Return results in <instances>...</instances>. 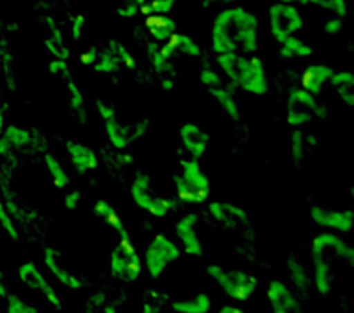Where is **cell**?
Wrapping results in <instances>:
<instances>
[{
	"label": "cell",
	"mask_w": 354,
	"mask_h": 313,
	"mask_svg": "<svg viewBox=\"0 0 354 313\" xmlns=\"http://www.w3.org/2000/svg\"><path fill=\"white\" fill-rule=\"evenodd\" d=\"M260 21L243 6H225L210 26V48L216 54H257Z\"/></svg>",
	"instance_id": "obj_1"
},
{
	"label": "cell",
	"mask_w": 354,
	"mask_h": 313,
	"mask_svg": "<svg viewBox=\"0 0 354 313\" xmlns=\"http://www.w3.org/2000/svg\"><path fill=\"white\" fill-rule=\"evenodd\" d=\"M216 66L232 87L251 96H266L270 79L264 61L257 54H216Z\"/></svg>",
	"instance_id": "obj_2"
},
{
	"label": "cell",
	"mask_w": 354,
	"mask_h": 313,
	"mask_svg": "<svg viewBox=\"0 0 354 313\" xmlns=\"http://www.w3.org/2000/svg\"><path fill=\"white\" fill-rule=\"evenodd\" d=\"M174 190L176 196L185 203L203 205L210 196V181L207 171L198 159L181 160L179 173L174 176Z\"/></svg>",
	"instance_id": "obj_3"
},
{
	"label": "cell",
	"mask_w": 354,
	"mask_h": 313,
	"mask_svg": "<svg viewBox=\"0 0 354 313\" xmlns=\"http://www.w3.org/2000/svg\"><path fill=\"white\" fill-rule=\"evenodd\" d=\"M109 267L111 275L115 276L116 281L126 282V284L138 281V276L142 273V258L131 236H116L115 247L111 249L109 253Z\"/></svg>",
	"instance_id": "obj_4"
},
{
	"label": "cell",
	"mask_w": 354,
	"mask_h": 313,
	"mask_svg": "<svg viewBox=\"0 0 354 313\" xmlns=\"http://www.w3.org/2000/svg\"><path fill=\"white\" fill-rule=\"evenodd\" d=\"M205 271L221 287V292L234 301H248L259 287V281L248 271L225 269L223 265L218 264H209Z\"/></svg>",
	"instance_id": "obj_5"
},
{
	"label": "cell",
	"mask_w": 354,
	"mask_h": 313,
	"mask_svg": "<svg viewBox=\"0 0 354 313\" xmlns=\"http://www.w3.org/2000/svg\"><path fill=\"white\" fill-rule=\"evenodd\" d=\"M129 196L138 209L148 212L153 218H166L170 212L176 210V203L171 199L159 196L153 182H151V177L146 176V173H138L133 179L131 187H129Z\"/></svg>",
	"instance_id": "obj_6"
},
{
	"label": "cell",
	"mask_w": 354,
	"mask_h": 313,
	"mask_svg": "<svg viewBox=\"0 0 354 313\" xmlns=\"http://www.w3.org/2000/svg\"><path fill=\"white\" fill-rule=\"evenodd\" d=\"M315 118H325V107L317 96L310 94L303 87L292 88L286 98V122L288 126L303 127Z\"/></svg>",
	"instance_id": "obj_7"
},
{
	"label": "cell",
	"mask_w": 354,
	"mask_h": 313,
	"mask_svg": "<svg viewBox=\"0 0 354 313\" xmlns=\"http://www.w3.org/2000/svg\"><path fill=\"white\" fill-rule=\"evenodd\" d=\"M304 28V17L299 6L286 2H273L268 8V30L270 35L281 43L286 37L297 35Z\"/></svg>",
	"instance_id": "obj_8"
},
{
	"label": "cell",
	"mask_w": 354,
	"mask_h": 313,
	"mask_svg": "<svg viewBox=\"0 0 354 313\" xmlns=\"http://www.w3.org/2000/svg\"><path fill=\"white\" fill-rule=\"evenodd\" d=\"M181 256L177 243L166 234H155L144 249V265L151 278H159Z\"/></svg>",
	"instance_id": "obj_9"
},
{
	"label": "cell",
	"mask_w": 354,
	"mask_h": 313,
	"mask_svg": "<svg viewBox=\"0 0 354 313\" xmlns=\"http://www.w3.org/2000/svg\"><path fill=\"white\" fill-rule=\"evenodd\" d=\"M310 254L312 260H321L325 264L332 265L334 260H345L348 265L354 262V249L342 238L332 232H321L312 240L310 245Z\"/></svg>",
	"instance_id": "obj_10"
},
{
	"label": "cell",
	"mask_w": 354,
	"mask_h": 313,
	"mask_svg": "<svg viewBox=\"0 0 354 313\" xmlns=\"http://www.w3.org/2000/svg\"><path fill=\"white\" fill-rule=\"evenodd\" d=\"M17 275H19V281H21L28 290L39 293V295H41V297H43L50 306H52V308L59 310L61 312V308H63L61 297L57 295L54 286L46 281V276L41 273V269H39L37 265L33 264V262H24V264L19 265Z\"/></svg>",
	"instance_id": "obj_11"
},
{
	"label": "cell",
	"mask_w": 354,
	"mask_h": 313,
	"mask_svg": "<svg viewBox=\"0 0 354 313\" xmlns=\"http://www.w3.org/2000/svg\"><path fill=\"white\" fill-rule=\"evenodd\" d=\"M199 216L194 214V212H187L183 214L176 223V238L179 245L183 247V251L188 254V256H194V258H199L203 256L205 245L203 240L199 236Z\"/></svg>",
	"instance_id": "obj_12"
},
{
	"label": "cell",
	"mask_w": 354,
	"mask_h": 313,
	"mask_svg": "<svg viewBox=\"0 0 354 313\" xmlns=\"http://www.w3.org/2000/svg\"><path fill=\"white\" fill-rule=\"evenodd\" d=\"M310 220L323 229H330V231L345 234V232L353 231L354 212L351 209L334 210L325 207V205H312L310 207Z\"/></svg>",
	"instance_id": "obj_13"
},
{
	"label": "cell",
	"mask_w": 354,
	"mask_h": 313,
	"mask_svg": "<svg viewBox=\"0 0 354 313\" xmlns=\"http://www.w3.org/2000/svg\"><path fill=\"white\" fill-rule=\"evenodd\" d=\"M43 262L44 265H46V269L50 271V275H54L55 281L59 282L63 287H66V290H71V292H80V290L85 286V281L63 264V256H61L59 251L55 247H52V245L44 247Z\"/></svg>",
	"instance_id": "obj_14"
},
{
	"label": "cell",
	"mask_w": 354,
	"mask_h": 313,
	"mask_svg": "<svg viewBox=\"0 0 354 313\" xmlns=\"http://www.w3.org/2000/svg\"><path fill=\"white\" fill-rule=\"evenodd\" d=\"M179 140L188 157L201 160L210 144V135L196 122H185L179 127Z\"/></svg>",
	"instance_id": "obj_15"
},
{
	"label": "cell",
	"mask_w": 354,
	"mask_h": 313,
	"mask_svg": "<svg viewBox=\"0 0 354 313\" xmlns=\"http://www.w3.org/2000/svg\"><path fill=\"white\" fill-rule=\"evenodd\" d=\"M207 214L225 229H236L249 221L248 210L229 201H210L207 205Z\"/></svg>",
	"instance_id": "obj_16"
},
{
	"label": "cell",
	"mask_w": 354,
	"mask_h": 313,
	"mask_svg": "<svg viewBox=\"0 0 354 313\" xmlns=\"http://www.w3.org/2000/svg\"><path fill=\"white\" fill-rule=\"evenodd\" d=\"M266 297L273 313H297V298L292 287H288L281 278H273L268 284Z\"/></svg>",
	"instance_id": "obj_17"
},
{
	"label": "cell",
	"mask_w": 354,
	"mask_h": 313,
	"mask_svg": "<svg viewBox=\"0 0 354 313\" xmlns=\"http://www.w3.org/2000/svg\"><path fill=\"white\" fill-rule=\"evenodd\" d=\"M65 149L72 168L77 173H88L98 168V153L87 144L80 142V140H66Z\"/></svg>",
	"instance_id": "obj_18"
},
{
	"label": "cell",
	"mask_w": 354,
	"mask_h": 313,
	"mask_svg": "<svg viewBox=\"0 0 354 313\" xmlns=\"http://www.w3.org/2000/svg\"><path fill=\"white\" fill-rule=\"evenodd\" d=\"M332 72H334V68H332L330 65H326V63H312V65H308L303 70L301 87L319 98L321 93H323V88L328 85V79H330Z\"/></svg>",
	"instance_id": "obj_19"
},
{
	"label": "cell",
	"mask_w": 354,
	"mask_h": 313,
	"mask_svg": "<svg viewBox=\"0 0 354 313\" xmlns=\"http://www.w3.org/2000/svg\"><path fill=\"white\" fill-rule=\"evenodd\" d=\"M146 57H148L149 65L153 68V72L159 77H176V68H174V55L170 54V50L166 48L165 44L149 41L146 44Z\"/></svg>",
	"instance_id": "obj_20"
},
{
	"label": "cell",
	"mask_w": 354,
	"mask_h": 313,
	"mask_svg": "<svg viewBox=\"0 0 354 313\" xmlns=\"http://www.w3.org/2000/svg\"><path fill=\"white\" fill-rule=\"evenodd\" d=\"M210 94V98L214 99L216 104L220 105V109L223 111V115L229 118L231 122H238L240 120V105H238L236 94H234V87H232L231 83L223 82L220 87L210 88L207 91Z\"/></svg>",
	"instance_id": "obj_21"
},
{
	"label": "cell",
	"mask_w": 354,
	"mask_h": 313,
	"mask_svg": "<svg viewBox=\"0 0 354 313\" xmlns=\"http://www.w3.org/2000/svg\"><path fill=\"white\" fill-rule=\"evenodd\" d=\"M104 133L107 142L111 144V148L115 149H126L131 146L133 142V133H131V124H124L118 118V115L104 120Z\"/></svg>",
	"instance_id": "obj_22"
},
{
	"label": "cell",
	"mask_w": 354,
	"mask_h": 313,
	"mask_svg": "<svg viewBox=\"0 0 354 313\" xmlns=\"http://www.w3.org/2000/svg\"><path fill=\"white\" fill-rule=\"evenodd\" d=\"M328 85L332 87V91L336 93V96L339 98L347 109H353L354 107V74L347 68H339V70L332 72L330 79H328Z\"/></svg>",
	"instance_id": "obj_23"
},
{
	"label": "cell",
	"mask_w": 354,
	"mask_h": 313,
	"mask_svg": "<svg viewBox=\"0 0 354 313\" xmlns=\"http://www.w3.org/2000/svg\"><path fill=\"white\" fill-rule=\"evenodd\" d=\"M144 26H146V30H148L149 39L160 44L168 43V41L171 39V35H174L176 32H179V30H177V24L171 21L170 17L155 15V13L146 17Z\"/></svg>",
	"instance_id": "obj_24"
},
{
	"label": "cell",
	"mask_w": 354,
	"mask_h": 313,
	"mask_svg": "<svg viewBox=\"0 0 354 313\" xmlns=\"http://www.w3.org/2000/svg\"><path fill=\"white\" fill-rule=\"evenodd\" d=\"M279 48H277V55L279 59L282 61H295V59H306L310 55L314 54V46L304 41L299 35H292V37H286L284 41H281Z\"/></svg>",
	"instance_id": "obj_25"
},
{
	"label": "cell",
	"mask_w": 354,
	"mask_h": 313,
	"mask_svg": "<svg viewBox=\"0 0 354 313\" xmlns=\"http://www.w3.org/2000/svg\"><path fill=\"white\" fill-rule=\"evenodd\" d=\"M94 214L96 218L104 221L105 225L109 227L111 231L115 232L116 236H129V231H127L126 223L122 220V216L116 212V209L109 201H105V199H98L93 207Z\"/></svg>",
	"instance_id": "obj_26"
},
{
	"label": "cell",
	"mask_w": 354,
	"mask_h": 313,
	"mask_svg": "<svg viewBox=\"0 0 354 313\" xmlns=\"http://www.w3.org/2000/svg\"><path fill=\"white\" fill-rule=\"evenodd\" d=\"M165 46L170 50V54L174 57H201V54H203L201 44L190 35L181 32L174 33L170 41L165 43Z\"/></svg>",
	"instance_id": "obj_27"
},
{
	"label": "cell",
	"mask_w": 354,
	"mask_h": 313,
	"mask_svg": "<svg viewBox=\"0 0 354 313\" xmlns=\"http://www.w3.org/2000/svg\"><path fill=\"white\" fill-rule=\"evenodd\" d=\"M210 308H212V301L207 293H196L194 297L171 303V310L177 313H209Z\"/></svg>",
	"instance_id": "obj_28"
},
{
	"label": "cell",
	"mask_w": 354,
	"mask_h": 313,
	"mask_svg": "<svg viewBox=\"0 0 354 313\" xmlns=\"http://www.w3.org/2000/svg\"><path fill=\"white\" fill-rule=\"evenodd\" d=\"M44 168L48 171L50 179L54 182V187L57 190H66L71 184V176L59 160V157H55L54 153H44Z\"/></svg>",
	"instance_id": "obj_29"
},
{
	"label": "cell",
	"mask_w": 354,
	"mask_h": 313,
	"mask_svg": "<svg viewBox=\"0 0 354 313\" xmlns=\"http://www.w3.org/2000/svg\"><path fill=\"white\" fill-rule=\"evenodd\" d=\"M2 140L10 146V149H22L32 142V135L26 127L10 124L2 129Z\"/></svg>",
	"instance_id": "obj_30"
},
{
	"label": "cell",
	"mask_w": 354,
	"mask_h": 313,
	"mask_svg": "<svg viewBox=\"0 0 354 313\" xmlns=\"http://www.w3.org/2000/svg\"><path fill=\"white\" fill-rule=\"evenodd\" d=\"M107 50L115 55V59L118 61V66H120V68H127V70H135V68H137V59L133 57L129 48H127L122 41H118V39H111L109 43H107Z\"/></svg>",
	"instance_id": "obj_31"
},
{
	"label": "cell",
	"mask_w": 354,
	"mask_h": 313,
	"mask_svg": "<svg viewBox=\"0 0 354 313\" xmlns=\"http://www.w3.org/2000/svg\"><path fill=\"white\" fill-rule=\"evenodd\" d=\"M315 140L314 137H310L306 133H303L299 127H295L292 133V155H293V162L297 166H301L304 157H308V149L310 142Z\"/></svg>",
	"instance_id": "obj_32"
},
{
	"label": "cell",
	"mask_w": 354,
	"mask_h": 313,
	"mask_svg": "<svg viewBox=\"0 0 354 313\" xmlns=\"http://www.w3.org/2000/svg\"><path fill=\"white\" fill-rule=\"evenodd\" d=\"M295 6H312L328 11L330 15H347V0H295Z\"/></svg>",
	"instance_id": "obj_33"
},
{
	"label": "cell",
	"mask_w": 354,
	"mask_h": 313,
	"mask_svg": "<svg viewBox=\"0 0 354 313\" xmlns=\"http://www.w3.org/2000/svg\"><path fill=\"white\" fill-rule=\"evenodd\" d=\"M94 68V72H98V74H105V76H111V74H116V72L120 70V66H118V61L115 59V55L111 54L109 50L104 48L96 52V57H94V63L91 65Z\"/></svg>",
	"instance_id": "obj_34"
},
{
	"label": "cell",
	"mask_w": 354,
	"mask_h": 313,
	"mask_svg": "<svg viewBox=\"0 0 354 313\" xmlns=\"http://www.w3.org/2000/svg\"><path fill=\"white\" fill-rule=\"evenodd\" d=\"M288 271H290V276H292L293 284L299 290H306V287L312 284V276H310V271L304 267L299 260H290L288 262Z\"/></svg>",
	"instance_id": "obj_35"
},
{
	"label": "cell",
	"mask_w": 354,
	"mask_h": 313,
	"mask_svg": "<svg viewBox=\"0 0 354 313\" xmlns=\"http://www.w3.org/2000/svg\"><path fill=\"white\" fill-rule=\"evenodd\" d=\"M198 82L201 87L207 88V91H210V88L220 87L221 83L225 82V77L221 76L220 70H218V68H214L212 65H203L201 68H199Z\"/></svg>",
	"instance_id": "obj_36"
},
{
	"label": "cell",
	"mask_w": 354,
	"mask_h": 313,
	"mask_svg": "<svg viewBox=\"0 0 354 313\" xmlns=\"http://www.w3.org/2000/svg\"><path fill=\"white\" fill-rule=\"evenodd\" d=\"M44 46L48 50L50 54H54V57H59V59H68V48H66L65 41L61 37V33L57 30H52V32L46 35L44 39Z\"/></svg>",
	"instance_id": "obj_37"
},
{
	"label": "cell",
	"mask_w": 354,
	"mask_h": 313,
	"mask_svg": "<svg viewBox=\"0 0 354 313\" xmlns=\"http://www.w3.org/2000/svg\"><path fill=\"white\" fill-rule=\"evenodd\" d=\"M6 313H39V308L26 303L17 293H8V297H6Z\"/></svg>",
	"instance_id": "obj_38"
},
{
	"label": "cell",
	"mask_w": 354,
	"mask_h": 313,
	"mask_svg": "<svg viewBox=\"0 0 354 313\" xmlns=\"http://www.w3.org/2000/svg\"><path fill=\"white\" fill-rule=\"evenodd\" d=\"M177 0H146V6H140V13H155V15H168L176 8Z\"/></svg>",
	"instance_id": "obj_39"
},
{
	"label": "cell",
	"mask_w": 354,
	"mask_h": 313,
	"mask_svg": "<svg viewBox=\"0 0 354 313\" xmlns=\"http://www.w3.org/2000/svg\"><path fill=\"white\" fill-rule=\"evenodd\" d=\"M0 229L6 232V236L11 238V240H17L19 234H17L15 223H13V218H11L10 210L4 205L2 198H0Z\"/></svg>",
	"instance_id": "obj_40"
},
{
	"label": "cell",
	"mask_w": 354,
	"mask_h": 313,
	"mask_svg": "<svg viewBox=\"0 0 354 313\" xmlns=\"http://www.w3.org/2000/svg\"><path fill=\"white\" fill-rule=\"evenodd\" d=\"M48 72L52 76L59 77V79H71V66H68V59H59V57H54V59L48 61L46 65Z\"/></svg>",
	"instance_id": "obj_41"
},
{
	"label": "cell",
	"mask_w": 354,
	"mask_h": 313,
	"mask_svg": "<svg viewBox=\"0 0 354 313\" xmlns=\"http://www.w3.org/2000/svg\"><path fill=\"white\" fill-rule=\"evenodd\" d=\"M66 88H68V104L74 111L83 109V105H85V96H83L82 88L77 87V83L74 79H66Z\"/></svg>",
	"instance_id": "obj_42"
},
{
	"label": "cell",
	"mask_w": 354,
	"mask_h": 313,
	"mask_svg": "<svg viewBox=\"0 0 354 313\" xmlns=\"http://www.w3.org/2000/svg\"><path fill=\"white\" fill-rule=\"evenodd\" d=\"M342 30H343V19L337 15L328 17V19L325 21V24H323V32H325V35H328V37L339 35Z\"/></svg>",
	"instance_id": "obj_43"
},
{
	"label": "cell",
	"mask_w": 354,
	"mask_h": 313,
	"mask_svg": "<svg viewBox=\"0 0 354 313\" xmlns=\"http://www.w3.org/2000/svg\"><path fill=\"white\" fill-rule=\"evenodd\" d=\"M94 107H96V113H98L100 120H109V118H113V116H116V109L115 105L107 104V102H104L102 98H96L94 99Z\"/></svg>",
	"instance_id": "obj_44"
},
{
	"label": "cell",
	"mask_w": 354,
	"mask_h": 313,
	"mask_svg": "<svg viewBox=\"0 0 354 313\" xmlns=\"http://www.w3.org/2000/svg\"><path fill=\"white\" fill-rule=\"evenodd\" d=\"M140 13V4H137L135 0L133 2H126L120 8H116V15L120 19H135Z\"/></svg>",
	"instance_id": "obj_45"
},
{
	"label": "cell",
	"mask_w": 354,
	"mask_h": 313,
	"mask_svg": "<svg viewBox=\"0 0 354 313\" xmlns=\"http://www.w3.org/2000/svg\"><path fill=\"white\" fill-rule=\"evenodd\" d=\"M82 203V192L80 190H68V192L63 196V207L66 210H76Z\"/></svg>",
	"instance_id": "obj_46"
},
{
	"label": "cell",
	"mask_w": 354,
	"mask_h": 313,
	"mask_svg": "<svg viewBox=\"0 0 354 313\" xmlns=\"http://www.w3.org/2000/svg\"><path fill=\"white\" fill-rule=\"evenodd\" d=\"M159 293H155V292H149L148 295V301L144 303L142 306V312L140 313H159L160 310V303H159Z\"/></svg>",
	"instance_id": "obj_47"
},
{
	"label": "cell",
	"mask_w": 354,
	"mask_h": 313,
	"mask_svg": "<svg viewBox=\"0 0 354 313\" xmlns=\"http://www.w3.org/2000/svg\"><path fill=\"white\" fill-rule=\"evenodd\" d=\"M71 30H72V37H74V41H80V39L83 37V32H85V17L83 15L74 17Z\"/></svg>",
	"instance_id": "obj_48"
},
{
	"label": "cell",
	"mask_w": 354,
	"mask_h": 313,
	"mask_svg": "<svg viewBox=\"0 0 354 313\" xmlns=\"http://www.w3.org/2000/svg\"><path fill=\"white\" fill-rule=\"evenodd\" d=\"M96 52H98V48H96V46H91L87 52H83V54L80 55V63H82V65H85V66H91L94 63Z\"/></svg>",
	"instance_id": "obj_49"
},
{
	"label": "cell",
	"mask_w": 354,
	"mask_h": 313,
	"mask_svg": "<svg viewBox=\"0 0 354 313\" xmlns=\"http://www.w3.org/2000/svg\"><path fill=\"white\" fill-rule=\"evenodd\" d=\"M8 293H10V287H8V281H6L4 271L0 267V298L8 297Z\"/></svg>",
	"instance_id": "obj_50"
},
{
	"label": "cell",
	"mask_w": 354,
	"mask_h": 313,
	"mask_svg": "<svg viewBox=\"0 0 354 313\" xmlns=\"http://www.w3.org/2000/svg\"><path fill=\"white\" fill-rule=\"evenodd\" d=\"M174 85H176V77H160V88H162L165 93L174 91Z\"/></svg>",
	"instance_id": "obj_51"
},
{
	"label": "cell",
	"mask_w": 354,
	"mask_h": 313,
	"mask_svg": "<svg viewBox=\"0 0 354 313\" xmlns=\"http://www.w3.org/2000/svg\"><path fill=\"white\" fill-rule=\"evenodd\" d=\"M218 313H243V312L240 308H236V306H232V304H225V306H221V310Z\"/></svg>",
	"instance_id": "obj_52"
},
{
	"label": "cell",
	"mask_w": 354,
	"mask_h": 313,
	"mask_svg": "<svg viewBox=\"0 0 354 313\" xmlns=\"http://www.w3.org/2000/svg\"><path fill=\"white\" fill-rule=\"evenodd\" d=\"M207 2H210V4H220V6H229V4H232V2H236V0H207Z\"/></svg>",
	"instance_id": "obj_53"
}]
</instances>
